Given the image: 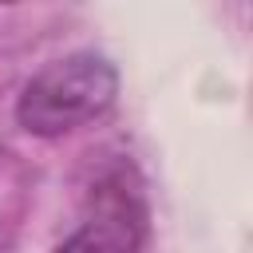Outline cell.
I'll return each instance as SVG.
<instances>
[{
  "instance_id": "obj_1",
  "label": "cell",
  "mask_w": 253,
  "mask_h": 253,
  "mask_svg": "<svg viewBox=\"0 0 253 253\" xmlns=\"http://www.w3.org/2000/svg\"><path fill=\"white\" fill-rule=\"evenodd\" d=\"M115 95H119L115 63L99 51H71L51 59L24 83L16 99V123L28 134L55 138L111 111Z\"/></svg>"
},
{
  "instance_id": "obj_2",
  "label": "cell",
  "mask_w": 253,
  "mask_h": 253,
  "mask_svg": "<svg viewBox=\"0 0 253 253\" xmlns=\"http://www.w3.org/2000/svg\"><path fill=\"white\" fill-rule=\"evenodd\" d=\"M146 241V202L130 166H115L91 194L83 225L55 253H138Z\"/></svg>"
},
{
  "instance_id": "obj_3",
  "label": "cell",
  "mask_w": 253,
  "mask_h": 253,
  "mask_svg": "<svg viewBox=\"0 0 253 253\" xmlns=\"http://www.w3.org/2000/svg\"><path fill=\"white\" fill-rule=\"evenodd\" d=\"M24 213V182L12 162H0V249L16 237Z\"/></svg>"
}]
</instances>
